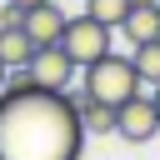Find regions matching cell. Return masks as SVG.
<instances>
[{
  "instance_id": "cell-15",
  "label": "cell",
  "mask_w": 160,
  "mask_h": 160,
  "mask_svg": "<svg viewBox=\"0 0 160 160\" xmlns=\"http://www.w3.org/2000/svg\"><path fill=\"white\" fill-rule=\"evenodd\" d=\"M155 110H160V85H155Z\"/></svg>"
},
{
  "instance_id": "cell-3",
  "label": "cell",
  "mask_w": 160,
  "mask_h": 160,
  "mask_svg": "<svg viewBox=\"0 0 160 160\" xmlns=\"http://www.w3.org/2000/svg\"><path fill=\"white\" fill-rule=\"evenodd\" d=\"M110 40H115V30H110V25H100V20H95V15H85V10H80V15H70V20H65V30H60V45L70 50V60H75L80 70H85V65H95L100 55H110V50H115Z\"/></svg>"
},
{
  "instance_id": "cell-13",
  "label": "cell",
  "mask_w": 160,
  "mask_h": 160,
  "mask_svg": "<svg viewBox=\"0 0 160 160\" xmlns=\"http://www.w3.org/2000/svg\"><path fill=\"white\" fill-rule=\"evenodd\" d=\"M10 5H20V10H30V5H40V0H10Z\"/></svg>"
},
{
  "instance_id": "cell-9",
  "label": "cell",
  "mask_w": 160,
  "mask_h": 160,
  "mask_svg": "<svg viewBox=\"0 0 160 160\" xmlns=\"http://www.w3.org/2000/svg\"><path fill=\"white\" fill-rule=\"evenodd\" d=\"M125 45H145V40H160V5H130L125 25H120Z\"/></svg>"
},
{
  "instance_id": "cell-5",
  "label": "cell",
  "mask_w": 160,
  "mask_h": 160,
  "mask_svg": "<svg viewBox=\"0 0 160 160\" xmlns=\"http://www.w3.org/2000/svg\"><path fill=\"white\" fill-rule=\"evenodd\" d=\"M30 75H35V85H40V90H70V85H75V75H80V65H75V60H70V50L55 40V45H40V50H35Z\"/></svg>"
},
{
  "instance_id": "cell-2",
  "label": "cell",
  "mask_w": 160,
  "mask_h": 160,
  "mask_svg": "<svg viewBox=\"0 0 160 160\" xmlns=\"http://www.w3.org/2000/svg\"><path fill=\"white\" fill-rule=\"evenodd\" d=\"M140 85H145V80H140L135 60H130V55H115V50L80 70V90L95 95V100H105V105H125L130 95H140Z\"/></svg>"
},
{
  "instance_id": "cell-4",
  "label": "cell",
  "mask_w": 160,
  "mask_h": 160,
  "mask_svg": "<svg viewBox=\"0 0 160 160\" xmlns=\"http://www.w3.org/2000/svg\"><path fill=\"white\" fill-rule=\"evenodd\" d=\"M115 135L130 140V145H150L160 135V110H155V95H130L125 105H115Z\"/></svg>"
},
{
  "instance_id": "cell-12",
  "label": "cell",
  "mask_w": 160,
  "mask_h": 160,
  "mask_svg": "<svg viewBox=\"0 0 160 160\" xmlns=\"http://www.w3.org/2000/svg\"><path fill=\"white\" fill-rule=\"evenodd\" d=\"M5 85H10V65L0 60V90H5Z\"/></svg>"
},
{
  "instance_id": "cell-7",
  "label": "cell",
  "mask_w": 160,
  "mask_h": 160,
  "mask_svg": "<svg viewBox=\"0 0 160 160\" xmlns=\"http://www.w3.org/2000/svg\"><path fill=\"white\" fill-rule=\"evenodd\" d=\"M35 50H40V45L25 35L20 20H15V25H0V60H5L10 70H25V65L35 60Z\"/></svg>"
},
{
  "instance_id": "cell-10",
  "label": "cell",
  "mask_w": 160,
  "mask_h": 160,
  "mask_svg": "<svg viewBox=\"0 0 160 160\" xmlns=\"http://www.w3.org/2000/svg\"><path fill=\"white\" fill-rule=\"evenodd\" d=\"M130 60L140 70L145 85H160V40H145V45H130Z\"/></svg>"
},
{
  "instance_id": "cell-1",
  "label": "cell",
  "mask_w": 160,
  "mask_h": 160,
  "mask_svg": "<svg viewBox=\"0 0 160 160\" xmlns=\"http://www.w3.org/2000/svg\"><path fill=\"white\" fill-rule=\"evenodd\" d=\"M85 125L70 90H0V160H80Z\"/></svg>"
},
{
  "instance_id": "cell-8",
  "label": "cell",
  "mask_w": 160,
  "mask_h": 160,
  "mask_svg": "<svg viewBox=\"0 0 160 160\" xmlns=\"http://www.w3.org/2000/svg\"><path fill=\"white\" fill-rule=\"evenodd\" d=\"M70 95H75V105H80L85 135H115V105H105V100H95V95H85V90H70Z\"/></svg>"
},
{
  "instance_id": "cell-14",
  "label": "cell",
  "mask_w": 160,
  "mask_h": 160,
  "mask_svg": "<svg viewBox=\"0 0 160 160\" xmlns=\"http://www.w3.org/2000/svg\"><path fill=\"white\" fill-rule=\"evenodd\" d=\"M130 5H160V0H130Z\"/></svg>"
},
{
  "instance_id": "cell-6",
  "label": "cell",
  "mask_w": 160,
  "mask_h": 160,
  "mask_svg": "<svg viewBox=\"0 0 160 160\" xmlns=\"http://www.w3.org/2000/svg\"><path fill=\"white\" fill-rule=\"evenodd\" d=\"M65 20H70V15H65L55 0H40V5H30V10H25V20H20V25H25V35H30L35 45H55V40H60V30H65Z\"/></svg>"
},
{
  "instance_id": "cell-11",
  "label": "cell",
  "mask_w": 160,
  "mask_h": 160,
  "mask_svg": "<svg viewBox=\"0 0 160 160\" xmlns=\"http://www.w3.org/2000/svg\"><path fill=\"white\" fill-rule=\"evenodd\" d=\"M85 15H95V20L110 25V30H120L125 15H130V0H85Z\"/></svg>"
}]
</instances>
